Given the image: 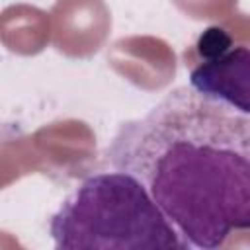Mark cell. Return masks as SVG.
I'll list each match as a JSON object with an SVG mask.
<instances>
[{
    "label": "cell",
    "instance_id": "2",
    "mask_svg": "<svg viewBox=\"0 0 250 250\" xmlns=\"http://www.w3.org/2000/svg\"><path fill=\"white\" fill-rule=\"evenodd\" d=\"M49 232L57 250H186L143 184L121 170L84 178Z\"/></svg>",
    "mask_w": 250,
    "mask_h": 250
},
{
    "label": "cell",
    "instance_id": "1",
    "mask_svg": "<svg viewBox=\"0 0 250 250\" xmlns=\"http://www.w3.org/2000/svg\"><path fill=\"white\" fill-rule=\"evenodd\" d=\"M104 156L143 184L184 248L250 234V115L180 86L121 123Z\"/></svg>",
    "mask_w": 250,
    "mask_h": 250
},
{
    "label": "cell",
    "instance_id": "4",
    "mask_svg": "<svg viewBox=\"0 0 250 250\" xmlns=\"http://www.w3.org/2000/svg\"><path fill=\"white\" fill-rule=\"evenodd\" d=\"M234 43H232V37L223 29V27H207L197 43H195V53L199 55V59H209V57H215L219 53H225L227 49H230Z\"/></svg>",
    "mask_w": 250,
    "mask_h": 250
},
{
    "label": "cell",
    "instance_id": "3",
    "mask_svg": "<svg viewBox=\"0 0 250 250\" xmlns=\"http://www.w3.org/2000/svg\"><path fill=\"white\" fill-rule=\"evenodd\" d=\"M189 86L207 100L250 115V47L232 45L225 53L199 59L189 68Z\"/></svg>",
    "mask_w": 250,
    "mask_h": 250
}]
</instances>
